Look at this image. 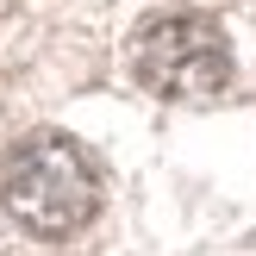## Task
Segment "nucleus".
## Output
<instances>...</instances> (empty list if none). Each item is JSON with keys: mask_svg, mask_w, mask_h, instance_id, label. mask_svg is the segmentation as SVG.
I'll return each instance as SVG.
<instances>
[{"mask_svg": "<svg viewBox=\"0 0 256 256\" xmlns=\"http://www.w3.org/2000/svg\"><path fill=\"white\" fill-rule=\"evenodd\" d=\"M0 206L32 238H69L100 212V169L75 138L32 132L0 162Z\"/></svg>", "mask_w": 256, "mask_h": 256, "instance_id": "1", "label": "nucleus"}, {"mask_svg": "<svg viewBox=\"0 0 256 256\" xmlns=\"http://www.w3.org/2000/svg\"><path fill=\"white\" fill-rule=\"evenodd\" d=\"M132 75L162 100H212L232 82V38L206 12H156L132 38Z\"/></svg>", "mask_w": 256, "mask_h": 256, "instance_id": "2", "label": "nucleus"}]
</instances>
